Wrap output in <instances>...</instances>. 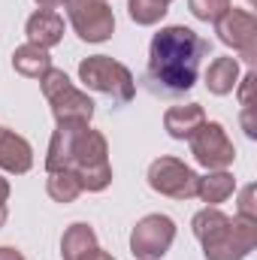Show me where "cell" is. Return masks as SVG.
I'll return each mask as SVG.
<instances>
[{
  "mask_svg": "<svg viewBox=\"0 0 257 260\" xmlns=\"http://www.w3.org/2000/svg\"><path fill=\"white\" fill-rule=\"evenodd\" d=\"M209 55V43L185 24L160 27L148 49V70L142 76L145 88L157 97L188 94L200 76V64Z\"/></svg>",
  "mask_w": 257,
  "mask_h": 260,
  "instance_id": "cell-1",
  "label": "cell"
},
{
  "mask_svg": "<svg viewBox=\"0 0 257 260\" xmlns=\"http://www.w3.org/2000/svg\"><path fill=\"white\" fill-rule=\"evenodd\" d=\"M46 170H70L76 173L82 191H103L112 182L109 145L100 130L88 124H58L49 142Z\"/></svg>",
  "mask_w": 257,
  "mask_h": 260,
  "instance_id": "cell-2",
  "label": "cell"
},
{
  "mask_svg": "<svg viewBox=\"0 0 257 260\" xmlns=\"http://www.w3.org/2000/svg\"><path fill=\"white\" fill-rule=\"evenodd\" d=\"M206 260H245L257 245V218H227L218 206H206L191 221Z\"/></svg>",
  "mask_w": 257,
  "mask_h": 260,
  "instance_id": "cell-3",
  "label": "cell"
},
{
  "mask_svg": "<svg viewBox=\"0 0 257 260\" xmlns=\"http://www.w3.org/2000/svg\"><path fill=\"white\" fill-rule=\"evenodd\" d=\"M40 88L52 106V115L58 124H91L94 118V100L88 94H82L64 70H49L40 79Z\"/></svg>",
  "mask_w": 257,
  "mask_h": 260,
  "instance_id": "cell-4",
  "label": "cell"
},
{
  "mask_svg": "<svg viewBox=\"0 0 257 260\" xmlns=\"http://www.w3.org/2000/svg\"><path fill=\"white\" fill-rule=\"evenodd\" d=\"M79 79L91 88V91H100L106 97H112V103L124 106L133 100L136 94V85H133V76L124 64L106 58V55H91L79 64Z\"/></svg>",
  "mask_w": 257,
  "mask_h": 260,
  "instance_id": "cell-5",
  "label": "cell"
},
{
  "mask_svg": "<svg viewBox=\"0 0 257 260\" xmlns=\"http://www.w3.org/2000/svg\"><path fill=\"white\" fill-rule=\"evenodd\" d=\"M67 15L79 40L85 43H106L115 30V15L106 0H67Z\"/></svg>",
  "mask_w": 257,
  "mask_h": 260,
  "instance_id": "cell-6",
  "label": "cell"
},
{
  "mask_svg": "<svg viewBox=\"0 0 257 260\" xmlns=\"http://www.w3.org/2000/svg\"><path fill=\"white\" fill-rule=\"evenodd\" d=\"M148 185H151V191H157L164 197L191 200V197H197L200 176L194 173L188 164H182L179 157H157L148 167Z\"/></svg>",
  "mask_w": 257,
  "mask_h": 260,
  "instance_id": "cell-7",
  "label": "cell"
},
{
  "mask_svg": "<svg viewBox=\"0 0 257 260\" xmlns=\"http://www.w3.org/2000/svg\"><path fill=\"white\" fill-rule=\"evenodd\" d=\"M176 239V224L167 215H145L130 233V251L136 260H160Z\"/></svg>",
  "mask_w": 257,
  "mask_h": 260,
  "instance_id": "cell-8",
  "label": "cell"
},
{
  "mask_svg": "<svg viewBox=\"0 0 257 260\" xmlns=\"http://www.w3.org/2000/svg\"><path fill=\"white\" fill-rule=\"evenodd\" d=\"M191 154L194 160L200 167H206V170H224V167L233 164L236 148H233L227 130L218 121H203L191 136Z\"/></svg>",
  "mask_w": 257,
  "mask_h": 260,
  "instance_id": "cell-9",
  "label": "cell"
},
{
  "mask_svg": "<svg viewBox=\"0 0 257 260\" xmlns=\"http://www.w3.org/2000/svg\"><path fill=\"white\" fill-rule=\"evenodd\" d=\"M215 34L224 46H233L242 55V61H248V64L257 61V18L251 12L230 6L215 21Z\"/></svg>",
  "mask_w": 257,
  "mask_h": 260,
  "instance_id": "cell-10",
  "label": "cell"
},
{
  "mask_svg": "<svg viewBox=\"0 0 257 260\" xmlns=\"http://www.w3.org/2000/svg\"><path fill=\"white\" fill-rule=\"evenodd\" d=\"M34 167V148L24 136H18L15 130L0 127V170L21 176Z\"/></svg>",
  "mask_w": 257,
  "mask_h": 260,
  "instance_id": "cell-11",
  "label": "cell"
},
{
  "mask_svg": "<svg viewBox=\"0 0 257 260\" xmlns=\"http://www.w3.org/2000/svg\"><path fill=\"white\" fill-rule=\"evenodd\" d=\"M24 34L30 43L43 46V49H52L64 40V18L55 12V9H37L27 24H24Z\"/></svg>",
  "mask_w": 257,
  "mask_h": 260,
  "instance_id": "cell-12",
  "label": "cell"
},
{
  "mask_svg": "<svg viewBox=\"0 0 257 260\" xmlns=\"http://www.w3.org/2000/svg\"><path fill=\"white\" fill-rule=\"evenodd\" d=\"M203 121H206V115H203V106H200V103L173 106V109H167V115H164V127H167V133H170L173 139H191L194 130L200 127Z\"/></svg>",
  "mask_w": 257,
  "mask_h": 260,
  "instance_id": "cell-13",
  "label": "cell"
},
{
  "mask_svg": "<svg viewBox=\"0 0 257 260\" xmlns=\"http://www.w3.org/2000/svg\"><path fill=\"white\" fill-rule=\"evenodd\" d=\"M12 67H15V73H21L27 79H43L52 70V55H49V49H43L37 43H24L12 52Z\"/></svg>",
  "mask_w": 257,
  "mask_h": 260,
  "instance_id": "cell-14",
  "label": "cell"
},
{
  "mask_svg": "<svg viewBox=\"0 0 257 260\" xmlns=\"http://www.w3.org/2000/svg\"><path fill=\"white\" fill-rule=\"evenodd\" d=\"M239 82V61L236 58H215L206 70V88L218 97L230 94Z\"/></svg>",
  "mask_w": 257,
  "mask_h": 260,
  "instance_id": "cell-15",
  "label": "cell"
},
{
  "mask_svg": "<svg viewBox=\"0 0 257 260\" xmlns=\"http://www.w3.org/2000/svg\"><path fill=\"white\" fill-rule=\"evenodd\" d=\"M97 248V233L91 224H73L61 239V257L64 260H82Z\"/></svg>",
  "mask_w": 257,
  "mask_h": 260,
  "instance_id": "cell-16",
  "label": "cell"
},
{
  "mask_svg": "<svg viewBox=\"0 0 257 260\" xmlns=\"http://www.w3.org/2000/svg\"><path fill=\"white\" fill-rule=\"evenodd\" d=\"M233 191H236V182H233V176H230V173H224V170H215V173L203 176V179H200V185H197V197H200L203 203H209V206L224 203Z\"/></svg>",
  "mask_w": 257,
  "mask_h": 260,
  "instance_id": "cell-17",
  "label": "cell"
},
{
  "mask_svg": "<svg viewBox=\"0 0 257 260\" xmlns=\"http://www.w3.org/2000/svg\"><path fill=\"white\" fill-rule=\"evenodd\" d=\"M46 191L55 203H73L76 197L82 194V185L76 179V173L70 170H52L49 179H46Z\"/></svg>",
  "mask_w": 257,
  "mask_h": 260,
  "instance_id": "cell-18",
  "label": "cell"
},
{
  "mask_svg": "<svg viewBox=\"0 0 257 260\" xmlns=\"http://www.w3.org/2000/svg\"><path fill=\"white\" fill-rule=\"evenodd\" d=\"M127 12L136 24L148 27L167 15V3H160V0H127Z\"/></svg>",
  "mask_w": 257,
  "mask_h": 260,
  "instance_id": "cell-19",
  "label": "cell"
},
{
  "mask_svg": "<svg viewBox=\"0 0 257 260\" xmlns=\"http://www.w3.org/2000/svg\"><path fill=\"white\" fill-rule=\"evenodd\" d=\"M191 12L200 18V21H218L227 9H230V0H188Z\"/></svg>",
  "mask_w": 257,
  "mask_h": 260,
  "instance_id": "cell-20",
  "label": "cell"
},
{
  "mask_svg": "<svg viewBox=\"0 0 257 260\" xmlns=\"http://www.w3.org/2000/svg\"><path fill=\"white\" fill-rule=\"evenodd\" d=\"M254 194H257L254 185H245V188H242V194H239V212H236V215H245V218H257Z\"/></svg>",
  "mask_w": 257,
  "mask_h": 260,
  "instance_id": "cell-21",
  "label": "cell"
},
{
  "mask_svg": "<svg viewBox=\"0 0 257 260\" xmlns=\"http://www.w3.org/2000/svg\"><path fill=\"white\" fill-rule=\"evenodd\" d=\"M254 82H257L254 73H248V76L242 79V88H239V103H242V109H245V106H254V103H251V88H254Z\"/></svg>",
  "mask_w": 257,
  "mask_h": 260,
  "instance_id": "cell-22",
  "label": "cell"
},
{
  "mask_svg": "<svg viewBox=\"0 0 257 260\" xmlns=\"http://www.w3.org/2000/svg\"><path fill=\"white\" fill-rule=\"evenodd\" d=\"M0 260H24V254L15 251L12 245H0Z\"/></svg>",
  "mask_w": 257,
  "mask_h": 260,
  "instance_id": "cell-23",
  "label": "cell"
},
{
  "mask_svg": "<svg viewBox=\"0 0 257 260\" xmlns=\"http://www.w3.org/2000/svg\"><path fill=\"white\" fill-rule=\"evenodd\" d=\"M82 260H115V257H112V254H106V251H100V248H94L91 254H85Z\"/></svg>",
  "mask_w": 257,
  "mask_h": 260,
  "instance_id": "cell-24",
  "label": "cell"
},
{
  "mask_svg": "<svg viewBox=\"0 0 257 260\" xmlns=\"http://www.w3.org/2000/svg\"><path fill=\"white\" fill-rule=\"evenodd\" d=\"M67 0H37L40 9H55V6H64Z\"/></svg>",
  "mask_w": 257,
  "mask_h": 260,
  "instance_id": "cell-25",
  "label": "cell"
},
{
  "mask_svg": "<svg viewBox=\"0 0 257 260\" xmlns=\"http://www.w3.org/2000/svg\"><path fill=\"white\" fill-rule=\"evenodd\" d=\"M6 200H9V182L0 176V203H6Z\"/></svg>",
  "mask_w": 257,
  "mask_h": 260,
  "instance_id": "cell-26",
  "label": "cell"
},
{
  "mask_svg": "<svg viewBox=\"0 0 257 260\" xmlns=\"http://www.w3.org/2000/svg\"><path fill=\"white\" fill-rule=\"evenodd\" d=\"M6 218H9V212H6V203H0V227L6 224Z\"/></svg>",
  "mask_w": 257,
  "mask_h": 260,
  "instance_id": "cell-27",
  "label": "cell"
},
{
  "mask_svg": "<svg viewBox=\"0 0 257 260\" xmlns=\"http://www.w3.org/2000/svg\"><path fill=\"white\" fill-rule=\"evenodd\" d=\"M251 3H254V0H251Z\"/></svg>",
  "mask_w": 257,
  "mask_h": 260,
  "instance_id": "cell-28",
  "label": "cell"
}]
</instances>
